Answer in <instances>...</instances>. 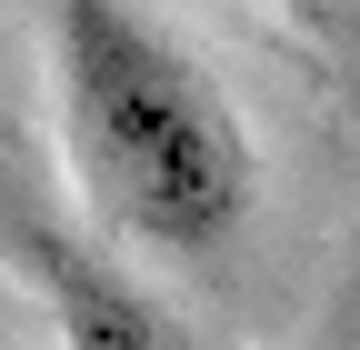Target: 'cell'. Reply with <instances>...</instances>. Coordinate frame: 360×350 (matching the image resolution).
I'll return each instance as SVG.
<instances>
[{
  "mask_svg": "<svg viewBox=\"0 0 360 350\" xmlns=\"http://www.w3.org/2000/svg\"><path fill=\"white\" fill-rule=\"evenodd\" d=\"M281 11H290V20H310V30H321V20H330V0H281Z\"/></svg>",
  "mask_w": 360,
  "mask_h": 350,
  "instance_id": "cell-3",
  "label": "cell"
},
{
  "mask_svg": "<svg viewBox=\"0 0 360 350\" xmlns=\"http://www.w3.org/2000/svg\"><path fill=\"white\" fill-rule=\"evenodd\" d=\"M0 350H11V340H0Z\"/></svg>",
  "mask_w": 360,
  "mask_h": 350,
  "instance_id": "cell-4",
  "label": "cell"
},
{
  "mask_svg": "<svg viewBox=\"0 0 360 350\" xmlns=\"http://www.w3.org/2000/svg\"><path fill=\"white\" fill-rule=\"evenodd\" d=\"M30 260V280H40V311H51L60 350H191L170 320H160V300L120 271V260H101L90 240H60V231H40L20 240Z\"/></svg>",
  "mask_w": 360,
  "mask_h": 350,
  "instance_id": "cell-2",
  "label": "cell"
},
{
  "mask_svg": "<svg viewBox=\"0 0 360 350\" xmlns=\"http://www.w3.org/2000/svg\"><path fill=\"white\" fill-rule=\"evenodd\" d=\"M40 30L90 221L150 260H220L260 210V141L210 60L141 0H40Z\"/></svg>",
  "mask_w": 360,
  "mask_h": 350,
  "instance_id": "cell-1",
  "label": "cell"
}]
</instances>
